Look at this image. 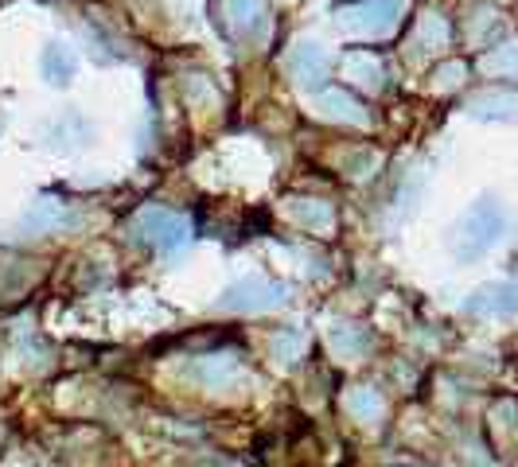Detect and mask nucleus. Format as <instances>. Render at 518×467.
<instances>
[{
    "instance_id": "5",
    "label": "nucleus",
    "mask_w": 518,
    "mask_h": 467,
    "mask_svg": "<svg viewBox=\"0 0 518 467\" xmlns=\"http://www.w3.org/2000/svg\"><path fill=\"white\" fill-rule=\"evenodd\" d=\"M464 312H468V316H480V320H507V316H518V281L480 285L464 300Z\"/></svg>"
},
{
    "instance_id": "3",
    "label": "nucleus",
    "mask_w": 518,
    "mask_h": 467,
    "mask_svg": "<svg viewBox=\"0 0 518 467\" xmlns=\"http://www.w3.org/2000/svg\"><path fill=\"white\" fill-rule=\"evenodd\" d=\"M289 300V285L269 281V277H246L238 285H230L219 296V312H238V316H254V312H269L281 308Z\"/></svg>"
},
{
    "instance_id": "17",
    "label": "nucleus",
    "mask_w": 518,
    "mask_h": 467,
    "mask_svg": "<svg viewBox=\"0 0 518 467\" xmlns=\"http://www.w3.org/2000/svg\"><path fill=\"white\" fill-rule=\"evenodd\" d=\"M448 43V24H444V16H421V24H417V32H413V39H409V47L413 51H437V47H444Z\"/></svg>"
},
{
    "instance_id": "18",
    "label": "nucleus",
    "mask_w": 518,
    "mask_h": 467,
    "mask_svg": "<svg viewBox=\"0 0 518 467\" xmlns=\"http://www.w3.org/2000/svg\"><path fill=\"white\" fill-rule=\"evenodd\" d=\"M343 74H347L355 86H363V90H382V67H378V59H370V55H347Z\"/></svg>"
},
{
    "instance_id": "2",
    "label": "nucleus",
    "mask_w": 518,
    "mask_h": 467,
    "mask_svg": "<svg viewBox=\"0 0 518 467\" xmlns=\"http://www.w3.org/2000/svg\"><path fill=\"white\" fill-rule=\"evenodd\" d=\"M137 234H141L156 253H164V257H180V253L191 246V238H195L191 222H187L184 215H176V211H164V207L141 211Z\"/></svg>"
},
{
    "instance_id": "10",
    "label": "nucleus",
    "mask_w": 518,
    "mask_h": 467,
    "mask_svg": "<svg viewBox=\"0 0 518 467\" xmlns=\"http://www.w3.org/2000/svg\"><path fill=\"white\" fill-rule=\"evenodd\" d=\"M328 347L335 359H363L374 347V335L363 324H332L328 327Z\"/></svg>"
},
{
    "instance_id": "22",
    "label": "nucleus",
    "mask_w": 518,
    "mask_h": 467,
    "mask_svg": "<svg viewBox=\"0 0 518 467\" xmlns=\"http://www.w3.org/2000/svg\"><path fill=\"white\" fill-rule=\"evenodd\" d=\"M406 467H417V464H406Z\"/></svg>"
},
{
    "instance_id": "7",
    "label": "nucleus",
    "mask_w": 518,
    "mask_h": 467,
    "mask_svg": "<svg viewBox=\"0 0 518 467\" xmlns=\"http://www.w3.org/2000/svg\"><path fill=\"white\" fill-rule=\"evenodd\" d=\"M187 378H195L199 386L207 390H222L238 378V355L234 351H211V355H199V359L187 366Z\"/></svg>"
},
{
    "instance_id": "12",
    "label": "nucleus",
    "mask_w": 518,
    "mask_h": 467,
    "mask_svg": "<svg viewBox=\"0 0 518 467\" xmlns=\"http://www.w3.org/2000/svg\"><path fill=\"white\" fill-rule=\"evenodd\" d=\"M468 113L480 121H511L518 117V94L511 90H483L476 98H468Z\"/></svg>"
},
{
    "instance_id": "20",
    "label": "nucleus",
    "mask_w": 518,
    "mask_h": 467,
    "mask_svg": "<svg viewBox=\"0 0 518 467\" xmlns=\"http://www.w3.org/2000/svg\"><path fill=\"white\" fill-rule=\"evenodd\" d=\"M304 347H308V343H304V335H300L296 327H281V331L273 335V355H277L281 362L300 359V355H304Z\"/></svg>"
},
{
    "instance_id": "13",
    "label": "nucleus",
    "mask_w": 518,
    "mask_h": 467,
    "mask_svg": "<svg viewBox=\"0 0 518 467\" xmlns=\"http://www.w3.org/2000/svg\"><path fill=\"white\" fill-rule=\"evenodd\" d=\"M316 109H320L324 117H332V121H347V125H367L370 121V113L363 109V102H359L351 90H324Z\"/></svg>"
},
{
    "instance_id": "19",
    "label": "nucleus",
    "mask_w": 518,
    "mask_h": 467,
    "mask_svg": "<svg viewBox=\"0 0 518 467\" xmlns=\"http://www.w3.org/2000/svg\"><path fill=\"white\" fill-rule=\"evenodd\" d=\"M483 71L499 74V78H518V39L515 43H499L495 51L483 55Z\"/></svg>"
},
{
    "instance_id": "15",
    "label": "nucleus",
    "mask_w": 518,
    "mask_h": 467,
    "mask_svg": "<svg viewBox=\"0 0 518 467\" xmlns=\"http://www.w3.org/2000/svg\"><path fill=\"white\" fill-rule=\"evenodd\" d=\"M343 409L355 417V421H378L382 417V394L374 386H355L343 394Z\"/></svg>"
},
{
    "instance_id": "9",
    "label": "nucleus",
    "mask_w": 518,
    "mask_h": 467,
    "mask_svg": "<svg viewBox=\"0 0 518 467\" xmlns=\"http://www.w3.org/2000/svg\"><path fill=\"white\" fill-rule=\"evenodd\" d=\"M39 71L51 86H71L74 74H78V55H74L71 43H47L39 55Z\"/></svg>"
},
{
    "instance_id": "11",
    "label": "nucleus",
    "mask_w": 518,
    "mask_h": 467,
    "mask_svg": "<svg viewBox=\"0 0 518 467\" xmlns=\"http://www.w3.org/2000/svg\"><path fill=\"white\" fill-rule=\"evenodd\" d=\"M222 12L234 39H250L265 24V0H222Z\"/></svg>"
},
{
    "instance_id": "6",
    "label": "nucleus",
    "mask_w": 518,
    "mask_h": 467,
    "mask_svg": "<svg viewBox=\"0 0 518 467\" xmlns=\"http://www.w3.org/2000/svg\"><path fill=\"white\" fill-rule=\"evenodd\" d=\"M289 74L300 90H324V82L332 74V55L320 43H296L289 55Z\"/></svg>"
},
{
    "instance_id": "14",
    "label": "nucleus",
    "mask_w": 518,
    "mask_h": 467,
    "mask_svg": "<svg viewBox=\"0 0 518 467\" xmlns=\"http://www.w3.org/2000/svg\"><path fill=\"white\" fill-rule=\"evenodd\" d=\"M86 137H90V125H86V117L74 113V109H67L63 117H55L51 129H47V141L55 144V148H74V144H82Z\"/></svg>"
},
{
    "instance_id": "4",
    "label": "nucleus",
    "mask_w": 518,
    "mask_h": 467,
    "mask_svg": "<svg viewBox=\"0 0 518 467\" xmlns=\"http://www.w3.org/2000/svg\"><path fill=\"white\" fill-rule=\"evenodd\" d=\"M339 24L359 39H382L394 36L402 24V0H359L339 16Z\"/></svg>"
},
{
    "instance_id": "8",
    "label": "nucleus",
    "mask_w": 518,
    "mask_h": 467,
    "mask_svg": "<svg viewBox=\"0 0 518 467\" xmlns=\"http://www.w3.org/2000/svg\"><path fill=\"white\" fill-rule=\"evenodd\" d=\"M67 222H71V207H67L63 199H55V195H43V199L32 203V211L24 215L20 230L36 238V234H51V230H59V226H67Z\"/></svg>"
},
{
    "instance_id": "16",
    "label": "nucleus",
    "mask_w": 518,
    "mask_h": 467,
    "mask_svg": "<svg viewBox=\"0 0 518 467\" xmlns=\"http://www.w3.org/2000/svg\"><path fill=\"white\" fill-rule=\"evenodd\" d=\"M289 215L308 230H328L335 222V211L320 199H289Z\"/></svg>"
},
{
    "instance_id": "1",
    "label": "nucleus",
    "mask_w": 518,
    "mask_h": 467,
    "mask_svg": "<svg viewBox=\"0 0 518 467\" xmlns=\"http://www.w3.org/2000/svg\"><path fill=\"white\" fill-rule=\"evenodd\" d=\"M503 230H507V211H503V203L495 199V195H480L464 215L460 222L452 226V257L456 261H480L483 253L491 250L499 238H503Z\"/></svg>"
},
{
    "instance_id": "21",
    "label": "nucleus",
    "mask_w": 518,
    "mask_h": 467,
    "mask_svg": "<svg viewBox=\"0 0 518 467\" xmlns=\"http://www.w3.org/2000/svg\"><path fill=\"white\" fill-rule=\"evenodd\" d=\"M437 78H441V86L460 82V78H464V63H448V67H441V71H437Z\"/></svg>"
}]
</instances>
